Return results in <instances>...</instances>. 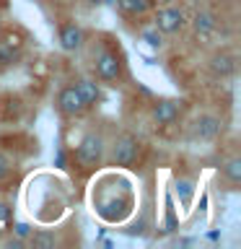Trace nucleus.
Here are the masks:
<instances>
[{
    "label": "nucleus",
    "mask_w": 241,
    "mask_h": 249,
    "mask_svg": "<svg viewBox=\"0 0 241 249\" xmlns=\"http://www.w3.org/2000/svg\"><path fill=\"white\" fill-rule=\"evenodd\" d=\"M96 187L99 190L93 192V210L109 223H122L132 213V202H135L130 184L124 179L117 182V179L106 177Z\"/></svg>",
    "instance_id": "f257e3e1"
},
{
    "label": "nucleus",
    "mask_w": 241,
    "mask_h": 249,
    "mask_svg": "<svg viewBox=\"0 0 241 249\" xmlns=\"http://www.w3.org/2000/svg\"><path fill=\"white\" fill-rule=\"evenodd\" d=\"M93 70H96V75L106 83L120 81V75H122L120 54H117L114 50H109V47H101L99 52H93Z\"/></svg>",
    "instance_id": "f03ea898"
},
{
    "label": "nucleus",
    "mask_w": 241,
    "mask_h": 249,
    "mask_svg": "<svg viewBox=\"0 0 241 249\" xmlns=\"http://www.w3.org/2000/svg\"><path fill=\"white\" fill-rule=\"evenodd\" d=\"M75 159L81 166H96V163L104 159V138L96 135V132L83 135L81 145H78V151H75Z\"/></svg>",
    "instance_id": "7ed1b4c3"
},
{
    "label": "nucleus",
    "mask_w": 241,
    "mask_h": 249,
    "mask_svg": "<svg viewBox=\"0 0 241 249\" xmlns=\"http://www.w3.org/2000/svg\"><path fill=\"white\" fill-rule=\"evenodd\" d=\"M140 153V140L135 135H120L112 145V163L114 166H132Z\"/></svg>",
    "instance_id": "20e7f679"
},
{
    "label": "nucleus",
    "mask_w": 241,
    "mask_h": 249,
    "mask_svg": "<svg viewBox=\"0 0 241 249\" xmlns=\"http://www.w3.org/2000/svg\"><path fill=\"white\" fill-rule=\"evenodd\" d=\"M155 29L161 31V34H179L184 26H187V16L182 8H161L158 13H155Z\"/></svg>",
    "instance_id": "39448f33"
},
{
    "label": "nucleus",
    "mask_w": 241,
    "mask_h": 249,
    "mask_svg": "<svg viewBox=\"0 0 241 249\" xmlns=\"http://www.w3.org/2000/svg\"><path fill=\"white\" fill-rule=\"evenodd\" d=\"M57 107H60V112L68 114V117H78V114H83L86 109H88V107H86V101L81 99V93H78L75 86H68V89L60 91Z\"/></svg>",
    "instance_id": "423d86ee"
},
{
    "label": "nucleus",
    "mask_w": 241,
    "mask_h": 249,
    "mask_svg": "<svg viewBox=\"0 0 241 249\" xmlns=\"http://www.w3.org/2000/svg\"><path fill=\"white\" fill-rule=\"evenodd\" d=\"M179 112H182V104L174 99H161V101H155L153 109H151L153 120L158 124H171L179 117Z\"/></svg>",
    "instance_id": "0eeeda50"
},
{
    "label": "nucleus",
    "mask_w": 241,
    "mask_h": 249,
    "mask_svg": "<svg viewBox=\"0 0 241 249\" xmlns=\"http://www.w3.org/2000/svg\"><path fill=\"white\" fill-rule=\"evenodd\" d=\"M81 44H83V29L78 23H65L60 29V47L65 52H75L81 50Z\"/></svg>",
    "instance_id": "6e6552de"
},
{
    "label": "nucleus",
    "mask_w": 241,
    "mask_h": 249,
    "mask_svg": "<svg viewBox=\"0 0 241 249\" xmlns=\"http://www.w3.org/2000/svg\"><path fill=\"white\" fill-rule=\"evenodd\" d=\"M192 26H194V34H197V36L207 39V36L215 34L218 18H215V13H210V11H197V13H194V18H192Z\"/></svg>",
    "instance_id": "1a4fd4ad"
},
{
    "label": "nucleus",
    "mask_w": 241,
    "mask_h": 249,
    "mask_svg": "<svg viewBox=\"0 0 241 249\" xmlns=\"http://www.w3.org/2000/svg\"><path fill=\"white\" fill-rule=\"evenodd\" d=\"M218 132H221V120L218 117H200L197 122H194V135L200 140H213Z\"/></svg>",
    "instance_id": "9d476101"
},
{
    "label": "nucleus",
    "mask_w": 241,
    "mask_h": 249,
    "mask_svg": "<svg viewBox=\"0 0 241 249\" xmlns=\"http://www.w3.org/2000/svg\"><path fill=\"white\" fill-rule=\"evenodd\" d=\"M210 70H213L218 78H228V75H233V70H236V60H233L228 52H221L210 60Z\"/></svg>",
    "instance_id": "9b49d317"
},
{
    "label": "nucleus",
    "mask_w": 241,
    "mask_h": 249,
    "mask_svg": "<svg viewBox=\"0 0 241 249\" xmlns=\"http://www.w3.org/2000/svg\"><path fill=\"white\" fill-rule=\"evenodd\" d=\"M78 93H81V99L86 101V107H93L96 101L101 99V91H99V86L96 81H88V78H83V81H78Z\"/></svg>",
    "instance_id": "f8f14e48"
},
{
    "label": "nucleus",
    "mask_w": 241,
    "mask_h": 249,
    "mask_svg": "<svg viewBox=\"0 0 241 249\" xmlns=\"http://www.w3.org/2000/svg\"><path fill=\"white\" fill-rule=\"evenodd\" d=\"M117 8L124 13H130V16H143L153 8V0H120Z\"/></svg>",
    "instance_id": "ddd939ff"
},
{
    "label": "nucleus",
    "mask_w": 241,
    "mask_h": 249,
    "mask_svg": "<svg viewBox=\"0 0 241 249\" xmlns=\"http://www.w3.org/2000/svg\"><path fill=\"white\" fill-rule=\"evenodd\" d=\"M176 195H179V202H182L184 208H189L192 195H194V182L192 179H176Z\"/></svg>",
    "instance_id": "4468645a"
},
{
    "label": "nucleus",
    "mask_w": 241,
    "mask_h": 249,
    "mask_svg": "<svg viewBox=\"0 0 241 249\" xmlns=\"http://www.w3.org/2000/svg\"><path fill=\"white\" fill-rule=\"evenodd\" d=\"M223 177L228 179V182L236 187L241 182V159H231V161H225L223 163Z\"/></svg>",
    "instance_id": "2eb2a0df"
},
{
    "label": "nucleus",
    "mask_w": 241,
    "mask_h": 249,
    "mask_svg": "<svg viewBox=\"0 0 241 249\" xmlns=\"http://www.w3.org/2000/svg\"><path fill=\"white\" fill-rule=\"evenodd\" d=\"M143 42H145L148 47H153V50H158V47L163 44V36H161V31L155 29V26H151V29L143 31Z\"/></svg>",
    "instance_id": "dca6fc26"
},
{
    "label": "nucleus",
    "mask_w": 241,
    "mask_h": 249,
    "mask_svg": "<svg viewBox=\"0 0 241 249\" xmlns=\"http://www.w3.org/2000/svg\"><path fill=\"white\" fill-rule=\"evenodd\" d=\"M16 57H18V50L0 42V65H11V62H16Z\"/></svg>",
    "instance_id": "f3484780"
},
{
    "label": "nucleus",
    "mask_w": 241,
    "mask_h": 249,
    "mask_svg": "<svg viewBox=\"0 0 241 249\" xmlns=\"http://www.w3.org/2000/svg\"><path fill=\"white\" fill-rule=\"evenodd\" d=\"M31 244H34V247H52L54 244V236H52V233H34V236H31Z\"/></svg>",
    "instance_id": "a211bd4d"
},
{
    "label": "nucleus",
    "mask_w": 241,
    "mask_h": 249,
    "mask_svg": "<svg viewBox=\"0 0 241 249\" xmlns=\"http://www.w3.org/2000/svg\"><path fill=\"white\" fill-rule=\"evenodd\" d=\"M13 233H16V239H29L31 236V226L21 221V223L13 226Z\"/></svg>",
    "instance_id": "6ab92c4d"
},
{
    "label": "nucleus",
    "mask_w": 241,
    "mask_h": 249,
    "mask_svg": "<svg viewBox=\"0 0 241 249\" xmlns=\"http://www.w3.org/2000/svg\"><path fill=\"white\" fill-rule=\"evenodd\" d=\"M8 221H11V205H5V202H0V231L8 226Z\"/></svg>",
    "instance_id": "aec40b11"
},
{
    "label": "nucleus",
    "mask_w": 241,
    "mask_h": 249,
    "mask_svg": "<svg viewBox=\"0 0 241 249\" xmlns=\"http://www.w3.org/2000/svg\"><path fill=\"white\" fill-rule=\"evenodd\" d=\"M8 171H11V163H8V159L3 153H0V182H3V179L8 177Z\"/></svg>",
    "instance_id": "412c9836"
},
{
    "label": "nucleus",
    "mask_w": 241,
    "mask_h": 249,
    "mask_svg": "<svg viewBox=\"0 0 241 249\" xmlns=\"http://www.w3.org/2000/svg\"><path fill=\"white\" fill-rule=\"evenodd\" d=\"M54 166L65 169V151H62V148H57V153H54Z\"/></svg>",
    "instance_id": "4be33fe9"
},
{
    "label": "nucleus",
    "mask_w": 241,
    "mask_h": 249,
    "mask_svg": "<svg viewBox=\"0 0 241 249\" xmlns=\"http://www.w3.org/2000/svg\"><path fill=\"white\" fill-rule=\"evenodd\" d=\"M104 3H106L109 8H117V3H120V0H104Z\"/></svg>",
    "instance_id": "5701e85b"
},
{
    "label": "nucleus",
    "mask_w": 241,
    "mask_h": 249,
    "mask_svg": "<svg viewBox=\"0 0 241 249\" xmlns=\"http://www.w3.org/2000/svg\"><path fill=\"white\" fill-rule=\"evenodd\" d=\"M88 3H91V5H101L104 0H88Z\"/></svg>",
    "instance_id": "b1692460"
}]
</instances>
